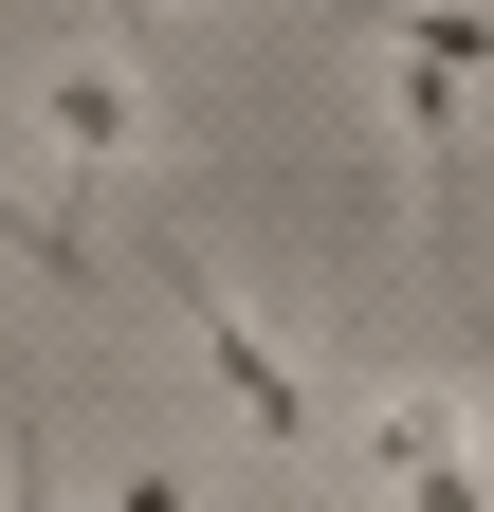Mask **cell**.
<instances>
[{
    "mask_svg": "<svg viewBox=\"0 0 494 512\" xmlns=\"http://www.w3.org/2000/svg\"><path fill=\"white\" fill-rule=\"evenodd\" d=\"M129 275L183 311V348H202V384L238 403V439H275V458H330V384H312V348H293V330H257V293H238V275H202V238L129 220Z\"/></svg>",
    "mask_w": 494,
    "mask_h": 512,
    "instance_id": "obj_1",
    "label": "cell"
},
{
    "mask_svg": "<svg viewBox=\"0 0 494 512\" xmlns=\"http://www.w3.org/2000/svg\"><path fill=\"white\" fill-rule=\"evenodd\" d=\"M385 37V110H403V165H421V220H458V147H476V92H494V0H366Z\"/></svg>",
    "mask_w": 494,
    "mask_h": 512,
    "instance_id": "obj_2",
    "label": "cell"
},
{
    "mask_svg": "<svg viewBox=\"0 0 494 512\" xmlns=\"http://www.w3.org/2000/svg\"><path fill=\"white\" fill-rule=\"evenodd\" d=\"M0 128H37V183L92 220L110 183L147 165V74H129V55H55V74H19V92H0Z\"/></svg>",
    "mask_w": 494,
    "mask_h": 512,
    "instance_id": "obj_3",
    "label": "cell"
},
{
    "mask_svg": "<svg viewBox=\"0 0 494 512\" xmlns=\"http://www.w3.org/2000/svg\"><path fill=\"white\" fill-rule=\"evenodd\" d=\"M348 494H366V512H494L476 439H458V384H385V403H348Z\"/></svg>",
    "mask_w": 494,
    "mask_h": 512,
    "instance_id": "obj_4",
    "label": "cell"
},
{
    "mask_svg": "<svg viewBox=\"0 0 494 512\" xmlns=\"http://www.w3.org/2000/svg\"><path fill=\"white\" fill-rule=\"evenodd\" d=\"M0 439H19V458H0V512H74V494H55V439H37V403H0Z\"/></svg>",
    "mask_w": 494,
    "mask_h": 512,
    "instance_id": "obj_5",
    "label": "cell"
},
{
    "mask_svg": "<svg viewBox=\"0 0 494 512\" xmlns=\"http://www.w3.org/2000/svg\"><path fill=\"white\" fill-rule=\"evenodd\" d=\"M92 512H202V476H183V458H110V476H92Z\"/></svg>",
    "mask_w": 494,
    "mask_h": 512,
    "instance_id": "obj_6",
    "label": "cell"
},
{
    "mask_svg": "<svg viewBox=\"0 0 494 512\" xmlns=\"http://www.w3.org/2000/svg\"><path fill=\"white\" fill-rule=\"evenodd\" d=\"M458 439H476V476H494V348L458 366Z\"/></svg>",
    "mask_w": 494,
    "mask_h": 512,
    "instance_id": "obj_7",
    "label": "cell"
},
{
    "mask_svg": "<svg viewBox=\"0 0 494 512\" xmlns=\"http://www.w3.org/2000/svg\"><path fill=\"white\" fill-rule=\"evenodd\" d=\"M147 19H165V0H110V37H147Z\"/></svg>",
    "mask_w": 494,
    "mask_h": 512,
    "instance_id": "obj_8",
    "label": "cell"
},
{
    "mask_svg": "<svg viewBox=\"0 0 494 512\" xmlns=\"http://www.w3.org/2000/svg\"><path fill=\"white\" fill-rule=\"evenodd\" d=\"M293 512H330V494H293Z\"/></svg>",
    "mask_w": 494,
    "mask_h": 512,
    "instance_id": "obj_9",
    "label": "cell"
}]
</instances>
